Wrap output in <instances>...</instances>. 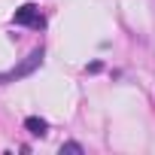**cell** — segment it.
Returning <instances> with one entry per match:
<instances>
[{"label": "cell", "mask_w": 155, "mask_h": 155, "mask_svg": "<svg viewBox=\"0 0 155 155\" xmlns=\"http://www.w3.org/2000/svg\"><path fill=\"white\" fill-rule=\"evenodd\" d=\"M12 21H15V25H25V28H37V31H40V28L46 25V15L40 12V6L25 3V6H18V9H15Z\"/></svg>", "instance_id": "1"}, {"label": "cell", "mask_w": 155, "mask_h": 155, "mask_svg": "<svg viewBox=\"0 0 155 155\" xmlns=\"http://www.w3.org/2000/svg\"><path fill=\"white\" fill-rule=\"evenodd\" d=\"M40 64H43V49H40V52H31V55L25 58V64H21V67H12V70H6V73H0V82L21 79V76H28L31 70H37Z\"/></svg>", "instance_id": "2"}, {"label": "cell", "mask_w": 155, "mask_h": 155, "mask_svg": "<svg viewBox=\"0 0 155 155\" xmlns=\"http://www.w3.org/2000/svg\"><path fill=\"white\" fill-rule=\"evenodd\" d=\"M25 128H28L34 137H43V134L49 131V122H46V119H40V116H28V119H25Z\"/></svg>", "instance_id": "3"}, {"label": "cell", "mask_w": 155, "mask_h": 155, "mask_svg": "<svg viewBox=\"0 0 155 155\" xmlns=\"http://www.w3.org/2000/svg\"><path fill=\"white\" fill-rule=\"evenodd\" d=\"M61 152H76V155H79V152H82V146H79V143H64V146H61Z\"/></svg>", "instance_id": "4"}]
</instances>
